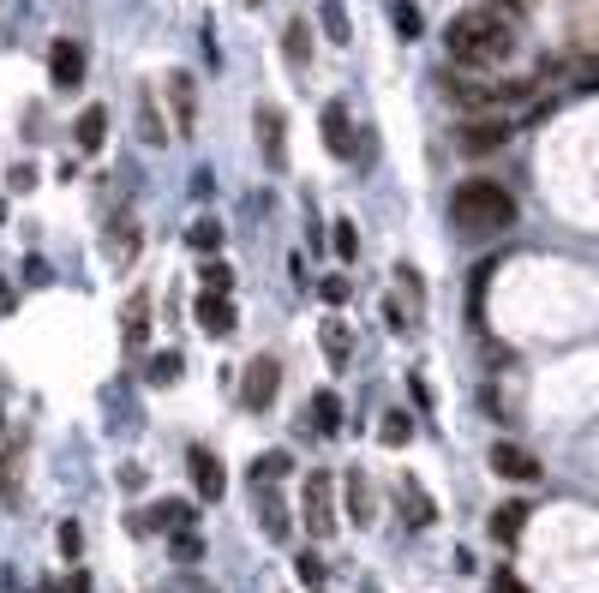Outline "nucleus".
Listing matches in <instances>:
<instances>
[{"mask_svg": "<svg viewBox=\"0 0 599 593\" xmlns=\"http://www.w3.org/2000/svg\"><path fill=\"white\" fill-rule=\"evenodd\" d=\"M444 48H450L456 66H498V60L516 54V30H510V18L474 6V12H456V18H450Z\"/></svg>", "mask_w": 599, "mask_h": 593, "instance_id": "f257e3e1", "label": "nucleus"}, {"mask_svg": "<svg viewBox=\"0 0 599 593\" xmlns=\"http://www.w3.org/2000/svg\"><path fill=\"white\" fill-rule=\"evenodd\" d=\"M450 222L462 234H498L516 222V192L498 186V180H462L456 198H450Z\"/></svg>", "mask_w": 599, "mask_h": 593, "instance_id": "f03ea898", "label": "nucleus"}, {"mask_svg": "<svg viewBox=\"0 0 599 593\" xmlns=\"http://www.w3.org/2000/svg\"><path fill=\"white\" fill-rule=\"evenodd\" d=\"M300 522H306V534H312V540H330V534H336V480H330L324 468H312V480H306Z\"/></svg>", "mask_w": 599, "mask_h": 593, "instance_id": "7ed1b4c3", "label": "nucleus"}, {"mask_svg": "<svg viewBox=\"0 0 599 593\" xmlns=\"http://www.w3.org/2000/svg\"><path fill=\"white\" fill-rule=\"evenodd\" d=\"M510 132H516V120H510L504 108H492V114H468L462 132H456V144H462L468 156H486V150H504Z\"/></svg>", "mask_w": 599, "mask_h": 593, "instance_id": "20e7f679", "label": "nucleus"}, {"mask_svg": "<svg viewBox=\"0 0 599 593\" xmlns=\"http://www.w3.org/2000/svg\"><path fill=\"white\" fill-rule=\"evenodd\" d=\"M276 390H282V366H276L270 354L246 360V372H240V408H246V414H264V408L276 402Z\"/></svg>", "mask_w": 599, "mask_h": 593, "instance_id": "39448f33", "label": "nucleus"}, {"mask_svg": "<svg viewBox=\"0 0 599 593\" xmlns=\"http://www.w3.org/2000/svg\"><path fill=\"white\" fill-rule=\"evenodd\" d=\"M252 126H258V150H264L270 174H288V114H282L276 102H258Z\"/></svg>", "mask_w": 599, "mask_h": 593, "instance_id": "423d86ee", "label": "nucleus"}, {"mask_svg": "<svg viewBox=\"0 0 599 593\" xmlns=\"http://www.w3.org/2000/svg\"><path fill=\"white\" fill-rule=\"evenodd\" d=\"M186 468H192V492H198V504H222V492H228V468H222V456L204 450V444H192V450H186Z\"/></svg>", "mask_w": 599, "mask_h": 593, "instance_id": "0eeeda50", "label": "nucleus"}, {"mask_svg": "<svg viewBox=\"0 0 599 593\" xmlns=\"http://www.w3.org/2000/svg\"><path fill=\"white\" fill-rule=\"evenodd\" d=\"M192 318H198V330H204V336H216V342H228V336L240 330V312H234V300H228V294H210V288L198 294Z\"/></svg>", "mask_w": 599, "mask_h": 593, "instance_id": "6e6552de", "label": "nucleus"}, {"mask_svg": "<svg viewBox=\"0 0 599 593\" xmlns=\"http://www.w3.org/2000/svg\"><path fill=\"white\" fill-rule=\"evenodd\" d=\"M48 78H54V90H78V84H84V48H78L72 36H60V42L48 48Z\"/></svg>", "mask_w": 599, "mask_h": 593, "instance_id": "1a4fd4ad", "label": "nucleus"}, {"mask_svg": "<svg viewBox=\"0 0 599 593\" xmlns=\"http://www.w3.org/2000/svg\"><path fill=\"white\" fill-rule=\"evenodd\" d=\"M396 510H402V522H408V528H432V522H438V504H432V498H426V486H420V480H408V474L396 480Z\"/></svg>", "mask_w": 599, "mask_h": 593, "instance_id": "9d476101", "label": "nucleus"}, {"mask_svg": "<svg viewBox=\"0 0 599 593\" xmlns=\"http://www.w3.org/2000/svg\"><path fill=\"white\" fill-rule=\"evenodd\" d=\"M324 150L330 156H342V162H354V120H348V108L342 102H324Z\"/></svg>", "mask_w": 599, "mask_h": 593, "instance_id": "9b49d317", "label": "nucleus"}, {"mask_svg": "<svg viewBox=\"0 0 599 593\" xmlns=\"http://www.w3.org/2000/svg\"><path fill=\"white\" fill-rule=\"evenodd\" d=\"M168 96H174V132L192 138V132H198V90H192V78H186V72H168Z\"/></svg>", "mask_w": 599, "mask_h": 593, "instance_id": "f8f14e48", "label": "nucleus"}, {"mask_svg": "<svg viewBox=\"0 0 599 593\" xmlns=\"http://www.w3.org/2000/svg\"><path fill=\"white\" fill-rule=\"evenodd\" d=\"M492 474H498V480H522V486H528V480H540V462H534L522 444H492Z\"/></svg>", "mask_w": 599, "mask_h": 593, "instance_id": "ddd939ff", "label": "nucleus"}, {"mask_svg": "<svg viewBox=\"0 0 599 593\" xmlns=\"http://www.w3.org/2000/svg\"><path fill=\"white\" fill-rule=\"evenodd\" d=\"M528 516H534V504H522V498H510V504H498V510H492V522H486V534H492L498 546H516V540H522V528H528Z\"/></svg>", "mask_w": 599, "mask_h": 593, "instance_id": "4468645a", "label": "nucleus"}, {"mask_svg": "<svg viewBox=\"0 0 599 593\" xmlns=\"http://www.w3.org/2000/svg\"><path fill=\"white\" fill-rule=\"evenodd\" d=\"M18 492H24V438L0 444V504L12 510V504H18Z\"/></svg>", "mask_w": 599, "mask_h": 593, "instance_id": "2eb2a0df", "label": "nucleus"}, {"mask_svg": "<svg viewBox=\"0 0 599 593\" xmlns=\"http://www.w3.org/2000/svg\"><path fill=\"white\" fill-rule=\"evenodd\" d=\"M282 54H288L294 72L312 66V24H306V18H288V30H282Z\"/></svg>", "mask_w": 599, "mask_h": 593, "instance_id": "dca6fc26", "label": "nucleus"}, {"mask_svg": "<svg viewBox=\"0 0 599 593\" xmlns=\"http://www.w3.org/2000/svg\"><path fill=\"white\" fill-rule=\"evenodd\" d=\"M222 240H228V228H222L216 216H198V222L186 228V246H192L198 258H222Z\"/></svg>", "mask_w": 599, "mask_h": 593, "instance_id": "f3484780", "label": "nucleus"}, {"mask_svg": "<svg viewBox=\"0 0 599 593\" xmlns=\"http://www.w3.org/2000/svg\"><path fill=\"white\" fill-rule=\"evenodd\" d=\"M120 342H126V348H144V342H150V294H132V300H126Z\"/></svg>", "mask_w": 599, "mask_h": 593, "instance_id": "a211bd4d", "label": "nucleus"}, {"mask_svg": "<svg viewBox=\"0 0 599 593\" xmlns=\"http://www.w3.org/2000/svg\"><path fill=\"white\" fill-rule=\"evenodd\" d=\"M72 138H78V150H84V156H96V150L108 144V108H84Z\"/></svg>", "mask_w": 599, "mask_h": 593, "instance_id": "6ab92c4d", "label": "nucleus"}, {"mask_svg": "<svg viewBox=\"0 0 599 593\" xmlns=\"http://www.w3.org/2000/svg\"><path fill=\"white\" fill-rule=\"evenodd\" d=\"M318 342H324V354H330V366H348V360H354V330H348L342 318H324V330H318Z\"/></svg>", "mask_w": 599, "mask_h": 593, "instance_id": "aec40b11", "label": "nucleus"}, {"mask_svg": "<svg viewBox=\"0 0 599 593\" xmlns=\"http://www.w3.org/2000/svg\"><path fill=\"white\" fill-rule=\"evenodd\" d=\"M306 414H312V426H318L324 438H336V432H342V396H336V390H318V396L306 402Z\"/></svg>", "mask_w": 599, "mask_h": 593, "instance_id": "412c9836", "label": "nucleus"}, {"mask_svg": "<svg viewBox=\"0 0 599 593\" xmlns=\"http://www.w3.org/2000/svg\"><path fill=\"white\" fill-rule=\"evenodd\" d=\"M288 474H294V456H288V450H270V456L252 462V486H276V480H288Z\"/></svg>", "mask_w": 599, "mask_h": 593, "instance_id": "4be33fe9", "label": "nucleus"}, {"mask_svg": "<svg viewBox=\"0 0 599 593\" xmlns=\"http://www.w3.org/2000/svg\"><path fill=\"white\" fill-rule=\"evenodd\" d=\"M372 516H378V510H372V486H366L360 474H348V522H354V528H372Z\"/></svg>", "mask_w": 599, "mask_h": 593, "instance_id": "5701e85b", "label": "nucleus"}, {"mask_svg": "<svg viewBox=\"0 0 599 593\" xmlns=\"http://www.w3.org/2000/svg\"><path fill=\"white\" fill-rule=\"evenodd\" d=\"M258 522H264V534H270V540H282V534H288V504H282L276 492H264V486H258Z\"/></svg>", "mask_w": 599, "mask_h": 593, "instance_id": "b1692460", "label": "nucleus"}, {"mask_svg": "<svg viewBox=\"0 0 599 593\" xmlns=\"http://www.w3.org/2000/svg\"><path fill=\"white\" fill-rule=\"evenodd\" d=\"M390 24H396V36H408V42L426 30V18H420V6H414V0H390Z\"/></svg>", "mask_w": 599, "mask_h": 593, "instance_id": "393cba45", "label": "nucleus"}, {"mask_svg": "<svg viewBox=\"0 0 599 593\" xmlns=\"http://www.w3.org/2000/svg\"><path fill=\"white\" fill-rule=\"evenodd\" d=\"M138 132H144V144H162V138H168V126H162V114H156V96H150V90L138 96Z\"/></svg>", "mask_w": 599, "mask_h": 593, "instance_id": "a878e982", "label": "nucleus"}, {"mask_svg": "<svg viewBox=\"0 0 599 593\" xmlns=\"http://www.w3.org/2000/svg\"><path fill=\"white\" fill-rule=\"evenodd\" d=\"M378 438H384V444H390V450H402V444H408V438H414V420H408V414H402V408H390V414H384V420H378Z\"/></svg>", "mask_w": 599, "mask_h": 593, "instance_id": "bb28decb", "label": "nucleus"}, {"mask_svg": "<svg viewBox=\"0 0 599 593\" xmlns=\"http://www.w3.org/2000/svg\"><path fill=\"white\" fill-rule=\"evenodd\" d=\"M198 282H204L210 294H234V270H228L222 258H204V264H198Z\"/></svg>", "mask_w": 599, "mask_h": 593, "instance_id": "cd10ccee", "label": "nucleus"}, {"mask_svg": "<svg viewBox=\"0 0 599 593\" xmlns=\"http://www.w3.org/2000/svg\"><path fill=\"white\" fill-rule=\"evenodd\" d=\"M330 246H336L342 264H354V258H360V234H354V222H336V228H330Z\"/></svg>", "mask_w": 599, "mask_h": 593, "instance_id": "c85d7f7f", "label": "nucleus"}, {"mask_svg": "<svg viewBox=\"0 0 599 593\" xmlns=\"http://www.w3.org/2000/svg\"><path fill=\"white\" fill-rule=\"evenodd\" d=\"M180 366H186L180 354H156V360L144 366V378H150V384H180Z\"/></svg>", "mask_w": 599, "mask_h": 593, "instance_id": "c756f323", "label": "nucleus"}, {"mask_svg": "<svg viewBox=\"0 0 599 593\" xmlns=\"http://www.w3.org/2000/svg\"><path fill=\"white\" fill-rule=\"evenodd\" d=\"M174 558H180V564H198V558H204V540H198L192 528H180V534H174Z\"/></svg>", "mask_w": 599, "mask_h": 593, "instance_id": "7c9ffc66", "label": "nucleus"}, {"mask_svg": "<svg viewBox=\"0 0 599 593\" xmlns=\"http://www.w3.org/2000/svg\"><path fill=\"white\" fill-rule=\"evenodd\" d=\"M324 30H330V42H348V12H342V0L324 6Z\"/></svg>", "mask_w": 599, "mask_h": 593, "instance_id": "2f4dec72", "label": "nucleus"}, {"mask_svg": "<svg viewBox=\"0 0 599 593\" xmlns=\"http://www.w3.org/2000/svg\"><path fill=\"white\" fill-rule=\"evenodd\" d=\"M318 294H324V306H342V300L354 294V282H348V276H324V282H318Z\"/></svg>", "mask_w": 599, "mask_h": 593, "instance_id": "473e14b6", "label": "nucleus"}, {"mask_svg": "<svg viewBox=\"0 0 599 593\" xmlns=\"http://www.w3.org/2000/svg\"><path fill=\"white\" fill-rule=\"evenodd\" d=\"M54 540H60V558H78V552H84V528H78V522H60Z\"/></svg>", "mask_w": 599, "mask_h": 593, "instance_id": "72a5a7b5", "label": "nucleus"}, {"mask_svg": "<svg viewBox=\"0 0 599 593\" xmlns=\"http://www.w3.org/2000/svg\"><path fill=\"white\" fill-rule=\"evenodd\" d=\"M294 576H300V582H312V588H318V582H324V564H318V558H312V552H306V558H300V564H294Z\"/></svg>", "mask_w": 599, "mask_h": 593, "instance_id": "f704fd0d", "label": "nucleus"}, {"mask_svg": "<svg viewBox=\"0 0 599 593\" xmlns=\"http://www.w3.org/2000/svg\"><path fill=\"white\" fill-rule=\"evenodd\" d=\"M492 593H534V588H528L522 576H510V570H498V576H492Z\"/></svg>", "mask_w": 599, "mask_h": 593, "instance_id": "c9c22d12", "label": "nucleus"}, {"mask_svg": "<svg viewBox=\"0 0 599 593\" xmlns=\"http://www.w3.org/2000/svg\"><path fill=\"white\" fill-rule=\"evenodd\" d=\"M12 186H18V192H30V186H36V168H30V162H24V168H12Z\"/></svg>", "mask_w": 599, "mask_h": 593, "instance_id": "e433bc0d", "label": "nucleus"}, {"mask_svg": "<svg viewBox=\"0 0 599 593\" xmlns=\"http://www.w3.org/2000/svg\"><path fill=\"white\" fill-rule=\"evenodd\" d=\"M384 324H390V330H408V318H402V306H396V300H384Z\"/></svg>", "mask_w": 599, "mask_h": 593, "instance_id": "4c0bfd02", "label": "nucleus"}, {"mask_svg": "<svg viewBox=\"0 0 599 593\" xmlns=\"http://www.w3.org/2000/svg\"><path fill=\"white\" fill-rule=\"evenodd\" d=\"M60 593H90V576H84V570H78V576H66V588Z\"/></svg>", "mask_w": 599, "mask_h": 593, "instance_id": "58836bf2", "label": "nucleus"}, {"mask_svg": "<svg viewBox=\"0 0 599 593\" xmlns=\"http://www.w3.org/2000/svg\"><path fill=\"white\" fill-rule=\"evenodd\" d=\"M0 312H12V288L6 282H0Z\"/></svg>", "mask_w": 599, "mask_h": 593, "instance_id": "ea45409f", "label": "nucleus"}, {"mask_svg": "<svg viewBox=\"0 0 599 593\" xmlns=\"http://www.w3.org/2000/svg\"><path fill=\"white\" fill-rule=\"evenodd\" d=\"M0 222H6V198H0Z\"/></svg>", "mask_w": 599, "mask_h": 593, "instance_id": "a19ab883", "label": "nucleus"}]
</instances>
